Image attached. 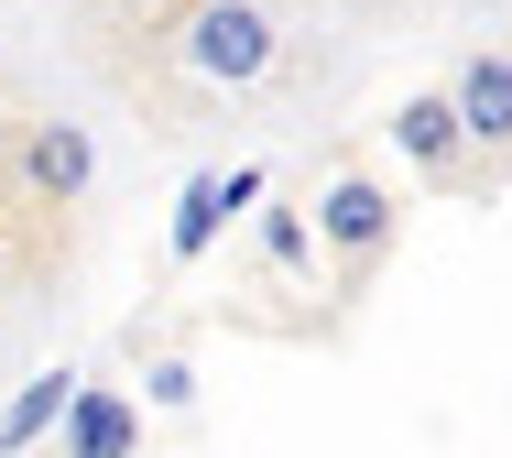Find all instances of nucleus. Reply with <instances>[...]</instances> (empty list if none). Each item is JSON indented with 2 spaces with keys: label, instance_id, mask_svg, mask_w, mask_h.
Here are the masks:
<instances>
[{
  "label": "nucleus",
  "instance_id": "nucleus-7",
  "mask_svg": "<svg viewBox=\"0 0 512 458\" xmlns=\"http://www.w3.org/2000/svg\"><path fill=\"white\" fill-rule=\"evenodd\" d=\"M262 197V175L240 164V175H197L186 197H175V262H207V240H218V219L229 208H251Z\"/></svg>",
  "mask_w": 512,
  "mask_h": 458
},
{
  "label": "nucleus",
  "instance_id": "nucleus-2",
  "mask_svg": "<svg viewBox=\"0 0 512 458\" xmlns=\"http://www.w3.org/2000/svg\"><path fill=\"white\" fill-rule=\"evenodd\" d=\"M393 229H404V197H393V186H371V175H327V197H316V240H327L349 273H371V262L393 251Z\"/></svg>",
  "mask_w": 512,
  "mask_h": 458
},
{
  "label": "nucleus",
  "instance_id": "nucleus-8",
  "mask_svg": "<svg viewBox=\"0 0 512 458\" xmlns=\"http://www.w3.org/2000/svg\"><path fill=\"white\" fill-rule=\"evenodd\" d=\"M66 393H77V371H44V382H22V393H11V415H0V458H22V448H33V437L66 415Z\"/></svg>",
  "mask_w": 512,
  "mask_h": 458
},
{
  "label": "nucleus",
  "instance_id": "nucleus-4",
  "mask_svg": "<svg viewBox=\"0 0 512 458\" xmlns=\"http://www.w3.org/2000/svg\"><path fill=\"white\" fill-rule=\"evenodd\" d=\"M447 110L469 131V153H512V55L502 44H480V55L447 77Z\"/></svg>",
  "mask_w": 512,
  "mask_h": 458
},
{
  "label": "nucleus",
  "instance_id": "nucleus-3",
  "mask_svg": "<svg viewBox=\"0 0 512 458\" xmlns=\"http://www.w3.org/2000/svg\"><path fill=\"white\" fill-rule=\"evenodd\" d=\"M11 175H22V197H44V208H77V197L99 186V142H88L77 120H22V142H11Z\"/></svg>",
  "mask_w": 512,
  "mask_h": 458
},
{
  "label": "nucleus",
  "instance_id": "nucleus-9",
  "mask_svg": "<svg viewBox=\"0 0 512 458\" xmlns=\"http://www.w3.org/2000/svg\"><path fill=\"white\" fill-rule=\"evenodd\" d=\"M262 251H273V262L295 273V262H306V219H273V229H262Z\"/></svg>",
  "mask_w": 512,
  "mask_h": 458
},
{
  "label": "nucleus",
  "instance_id": "nucleus-6",
  "mask_svg": "<svg viewBox=\"0 0 512 458\" xmlns=\"http://www.w3.org/2000/svg\"><path fill=\"white\" fill-rule=\"evenodd\" d=\"M393 153H404L414 175H458L469 131H458V110H447V88H414L404 110H393Z\"/></svg>",
  "mask_w": 512,
  "mask_h": 458
},
{
  "label": "nucleus",
  "instance_id": "nucleus-1",
  "mask_svg": "<svg viewBox=\"0 0 512 458\" xmlns=\"http://www.w3.org/2000/svg\"><path fill=\"white\" fill-rule=\"evenodd\" d=\"M175 55L197 66L207 88H262L273 55H284V33H273L262 0H197V11L175 22Z\"/></svg>",
  "mask_w": 512,
  "mask_h": 458
},
{
  "label": "nucleus",
  "instance_id": "nucleus-10",
  "mask_svg": "<svg viewBox=\"0 0 512 458\" xmlns=\"http://www.w3.org/2000/svg\"><path fill=\"white\" fill-rule=\"evenodd\" d=\"M0 273H11V251H0Z\"/></svg>",
  "mask_w": 512,
  "mask_h": 458
},
{
  "label": "nucleus",
  "instance_id": "nucleus-5",
  "mask_svg": "<svg viewBox=\"0 0 512 458\" xmlns=\"http://www.w3.org/2000/svg\"><path fill=\"white\" fill-rule=\"evenodd\" d=\"M55 426H66V458H131V437H142V404H131V393H109V382H77Z\"/></svg>",
  "mask_w": 512,
  "mask_h": 458
}]
</instances>
